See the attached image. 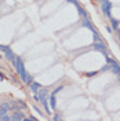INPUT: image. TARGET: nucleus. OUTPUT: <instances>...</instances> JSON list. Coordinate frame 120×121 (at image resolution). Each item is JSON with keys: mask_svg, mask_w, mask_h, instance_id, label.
I'll return each mask as SVG.
<instances>
[{"mask_svg": "<svg viewBox=\"0 0 120 121\" xmlns=\"http://www.w3.org/2000/svg\"><path fill=\"white\" fill-rule=\"evenodd\" d=\"M14 66H15V69H17V73L19 74V77L22 78V81L25 83L26 78H28V73H26V70L23 68V62H22V59H21V56H17V58H15Z\"/></svg>", "mask_w": 120, "mask_h": 121, "instance_id": "1", "label": "nucleus"}, {"mask_svg": "<svg viewBox=\"0 0 120 121\" xmlns=\"http://www.w3.org/2000/svg\"><path fill=\"white\" fill-rule=\"evenodd\" d=\"M47 94H48L47 90L43 88V90H39V92L36 94V95H37V100H39V102H42V103L44 105L46 112H47V113H50V112H48V110H50V107H48V103H47Z\"/></svg>", "mask_w": 120, "mask_h": 121, "instance_id": "2", "label": "nucleus"}, {"mask_svg": "<svg viewBox=\"0 0 120 121\" xmlns=\"http://www.w3.org/2000/svg\"><path fill=\"white\" fill-rule=\"evenodd\" d=\"M111 10H112V3L109 0H104L102 1V13L105 17H111Z\"/></svg>", "mask_w": 120, "mask_h": 121, "instance_id": "3", "label": "nucleus"}, {"mask_svg": "<svg viewBox=\"0 0 120 121\" xmlns=\"http://www.w3.org/2000/svg\"><path fill=\"white\" fill-rule=\"evenodd\" d=\"M94 50L95 51H99V52H102L104 55L106 56V45H105V43H102V41H95L94 43Z\"/></svg>", "mask_w": 120, "mask_h": 121, "instance_id": "4", "label": "nucleus"}, {"mask_svg": "<svg viewBox=\"0 0 120 121\" xmlns=\"http://www.w3.org/2000/svg\"><path fill=\"white\" fill-rule=\"evenodd\" d=\"M23 118H25V116H23V113L21 110H15L14 114L11 116V120H14V121H21Z\"/></svg>", "mask_w": 120, "mask_h": 121, "instance_id": "5", "label": "nucleus"}, {"mask_svg": "<svg viewBox=\"0 0 120 121\" xmlns=\"http://www.w3.org/2000/svg\"><path fill=\"white\" fill-rule=\"evenodd\" d=\"M4 56H6V58H7L8 60H11L13 63H15V58H17V56L14 55V52H13V51H11L10 48H8L7 51H4Z\"/></svg>", "mask_w": 120, "mask_h": 121, "instance_id": "6", "label": "nucleus"}, {"mask_svg": "<svg viewBox=\"0 0 120 121\" xmlns=\"http://www.w3.org/2000/svg\"><path fill=\"white\" fill-rule=\"evenodd\" d=\"M83 26H84V28H88L91 32H95L94 26H92V23L90 22V19H88L87 17H84V18H83Z\"/></svg>", "mask_w": 120, "mask_h": 121, "instance_id": "7", "label": "nucleus"}, {"mask_svg": "<svg viewBox=\"0 0 120 121\" xmlns=\"http://www.w3.org/2000/svg\"><path fill=\"white\" fill-rule=\"evenodd\" d=\"M8 110H10V105L8 103H3V105L0 106V117L4 116V114H7Z\"/></svg>", "mask_w": 120, "mask_h": 121, "instance_id": "8", "label": "nucleus"}, {"mask_svg": "<svg viewBox=\"0 0 120 121\" xmlns=\"http://www.w3.org/2000/svg\"><path fill=\"white\" fill-rule=\"evenodd\" d=\"M30 90H32V92H33V94H37L39 90H40V84L36 83V81L30 83Z\"/></svg>", "mask_w": 120, "mask_h": 121, "instance_id": "9", "label": "nucleus"}, {"mask_svg": "<svg viewBox=\"0 0 120 121\" xmlns=\"http://www.w3.org/2000/svg\"><path fill=\"white\" fill-rule=\"evenodd\" d=\"M50 106H51V109H55V106H57V99H55V94H51V96H50Z\"/></svg>", "mask_w": 120, "mask_h": 121, "instance_id": "10", "label": "nucleus"}, {"mask_svg": "<svg viewBox=\"0 0 120 121\" xmlns=\"http://www.w3.org/2000/svg\"><path fill=\"white\" fill-rule=\"evenodd\" d=\"M111 23H112V28L113 29H119V21L117 19H115V18H111Z\"/></svg>", "mask_w": 120, "mask_h": 121, "instance_id": "11", "label": "nucleus"}, {"mask_svg": "<svg viewBox=\"0 0 120 121\" xmlns=\"http://www.w3.org/2000/svg\"><path fill=\"white\" fill-rule=\"evenodd\" d=\"M77 10H79V14L82 15L83 18H84V17H87V13H86V11H84V10H83L80 6H77Z\"/></svg>", "mask_w": 120, "mask_h": 121, "instance_id": "12", "label": "nucleus"}, {"mask_svg": "<svg viewBox=\"0 0 120 121\" xmlns=\"http://www.w3.org/2000/svg\"><path fill=\"white\" fill-rule=\"evenodd\" d=\"M0 120H1V121H10V120H11V117L7 116V114H4V116H1V117H0Z\"/></svg>", "mask_w": 120, "mask_h": 121, "instance_id": "13", "label": "nucleus"}, {"mask_svg": "<svg viewBox=\"0 0 120 121\" xmlns=\"http://www.w3.org/2000/svg\"><path fill=\"white\" fill-rule=\"evenodd\" d=\"M30 83H33V77L28 74V78H26V81H25V84H29V85H30Z\"/></svg>", "mask_w": 120, "mask_h": 121, "instance_id": "14", "label": "nucleus"}, {"mask_svg": "<svg viewBox=\"0 0 120 121\" xmlns=\"http://www.w3.org/2000/svg\"><path fill=\"white\" fill-rule=\"evenodd\" d=\"M0 50L4 52V51H7V50H8V47H7V45H1V44H0Z\"/></svg>", "mask_w": 120, "mask_h": 121, "instance_id": "15", "label": "nucleus"}, {"mask_svg": "<svg viewBox=\"0 0 120 121\" xmlns=\"http://www.w3.org/2000/svg\"><path fill=\"white\" fill-rule=\"evenodd\" d=\"M62 90H64V87H58V88H55V90H54L53 94H57V92H60V91H62Z\"/></svg>", "mask_w": 120, "mask_h": 121, "instance_id": "16", "label": "nucleus"}, {"mask_svg": "<svg viewBox=\"0 0 120 121\" xmlns=\"http://www.w3.org/2000/svg\"><path fill=\"white\" fill-rule=\"evenodd\" d=\"M18 106H21V107H25V102H23V100H18Z\"/></svg>", "mask_w": 120, "mask_h": 121, "instance_id": "17", "label": "nucleus"}, {"mask_svg": "<svg viewBox=\"0 0 120 121\" xmlns=\"http://www.w3.org/2000/svg\"><path fill=\"white\" fill-rule=\"evenodd\" d=\"M66 1H69V3H72V4H75L76 7H77V6H79V3H77V1H76V0H66Z\"/></svg>", "mask_w": 120, "mask_h": 121, "instance_id": "18", "label": "nucleus"}, {"mask_svg": "<svg viewBox=\"0 0 120 121\" xmlns=\"http://www.w3.org/2000/svg\"><path fill=\"white\" fill-rule=\"evenodd\" d=\"M60 118H61V117L58 116V114H54V116H53V120H60Z\"/></svg>", "mask_w": 120, "mask_h": 121, "instance_id": "19", "label": "nucleus"}, {"mask_svg": "<svg viewBox=\"0 0 120 121\" xmlns=\"http://www.w3.org/2000/svg\"><path fill=\"white\" fill-rule=\"evenodd\" d=\"M0 78H1V80H6V76L3 74V73H1V72H0Z\"/></svg>", "mask_w": 120, "mask_h": 121, "instance_id": "20", "label": "nucleus"}, {"mask_svg": "<svg viewBox=\"0 0 120 121\" xmlns=\"http://www.w3.org/2000/svg\"><path fill=\"white\" fill-rule=\"evenodd\" d=\"M106 30H108L109 33H112V28H109V26H106Z\"/></svg>", "mask_w": 120, "mask_h": 121, "instance_id": "21", "label": "nucleus"}, {"mask_svg": "<svg viewBox=\"0 0 120 121\" xmlns=\"http://www.w3.org/2000/svg\"><path fill=\"white\" fill-rule=\"evenodd\" d=\"M117 39H119V41H120V29H117Z\"/></svg>", "mask_w": 120, "mask_h": 121, "instance_id": "22", "label": "nucleus"}, {"mask_svg": "<svg viewBox=\"0 0 120 121\" xmlns=\"http://www.w3.org/2000/svg\"><path fill=\"white\" fill-rule=\"evenodd\" d=\"M98 1H101V3H102V1H104V0H98Z\"/></svg>", "mask_w": 120, "mask_h": 121, "instance_id": "23", "label": "nucleus"}, {"mask_svg": "<svg viewBox=\"0 0 120 121\" xmlns=\"http://www.w3.org/2000/svg\"><path fill=\"white\" fill-rule=\"evenodd\" d=\"M117 76H119V77H120V74H117Z\"/></svg>", "mask_w": 120, "mask_h": 121, "instance_id": "24", "label": "nucleus"}, {"mask_svg": "<svg viewBox=\"0 0 120 121\" xmlns=\"http://www.w3.org/2000/svg\"><path fill=\"white\" fill-rule=\"evenodd\" d=\"M0 58H1V55H0Z\"/></svg>", "mask_w": 120, "mask_h": 121, "instance_id": "25", "label": "nucleus"}]
</instances>
